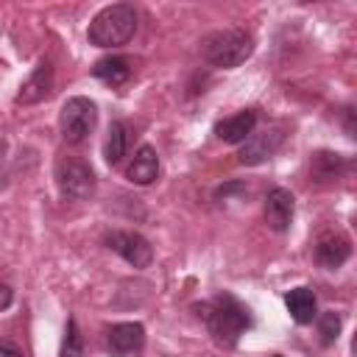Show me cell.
Wrapping results in <instances>:
<instances>
[{"mask_svg":"<svg viewBox=\"0 0 357 357\" xmlns=\"http://www.w3.org/2000/svg\"><path fill=\"white\" fill-rule=\"evenodd\" d=\"M195 315L206 324L212 340L223 349H234L240 337L251 329V310L231 293H218L209 301H201L192 307Z\"/></svg>","mask_w":357,"mask_h":357,"instance_id":"6da1fadb","label":"cell"},{"mask_svg":"<svg viewBox=\"0 0 357 357\" xmlns=\"http://www.w3.org/2000/svg\"><path fill=\"white\" fill-rule=\"evenodd\" d=\"M137 31V11L128 3H112L106 8H100L89 28H86V39L95 47H120L126 45Z\"/></svg>","mask_w":357,"mask_h":357,"instance_id":"7a4b0ae2","label":"cell"},{"mask_svg":"<svg viewBox=\"0 0 357 357\" xmlns=\"http://www.w3.org/2000/svg\"><path fill=\"white\" fill-rule=\"evenodd\" d=\"M251 53H254V36L248 31H243V28L212 31V33H206L201 39V56L212 67L234 70L245 59H251Z\"/></svg>","mask_w":357,"mask_h":357,"instance_id":"3957f363","label":"cell"},{"mask_svg":"<svg viewBox=\"0 0 357 357\" xmlns=\"http://www.w3.org/2000/svg\"><path fill=\"white\" fill-rule=\"evenodd\" d=\"M95 123H98V106H95V100H89L84 95H75V98H70L61 106L59 128H61V137H64L67 145L84 142L92 134Z\"/></svg>","mask_w":357,"mask_h":357,"instance_id":"277c9868","label":"cell"},{"mask_svg":"<svg viewBox=\"0 0 357 357\" xmlns=\"http://www.w3.org/2000/svg\"><path fill=\"white\" fill-rule=\"evenodd\" d=\"M56 187L70 201H84L95 192V173L78 156H61L56 162Z\"/></svg>","mask_w":357,"mask_h":357,"instance_id":"5b68a950","label":"cell"},{"mask_svg":"<svg viewBox=\"0 0 357 357\" xmlns=\"http://www.w3.org/2000/svg\"><path fill=\"white\" fill-rule=\"evenodd\" d=\"M103 243H106V248H112L114 254H120L137 271H142V268H148L153 262L151 243L142 234H137V231H120V229H114V231H109L103 237Z\"/></svg>","mask_w":357,"mask_h":357,"instance_id":"8992f818","label":"cell"},{"mask_svg":"<svg viewBox=\"0 0 357 357\" xmlns=\"http://www.w3.org/2000/svg\"><path fill=\"white\" fill-rule=\"evenodd\" d=\"M106 346L112 357H139L145 349V326L139 321L112 324L106 332Z\"/></svg>","mask_w":357,"mask_h":357,"instance_id":"52a82bcc","label":"cell"},{"mask_svg":"<svg viewBox=\"0 0 357 357\" xmlns=\"http://www.w3.org/2000/svg\"><path fill=\"white\" fill-rule=\"evenodd\" d=\"M282 142H284V131H282V128H262V131H254V134L243 142L237 159H240V165H248V167L262 165V162H268V159L279 151Z\"/></svg>","mask_w":357,"mask_h":357,"instance_id":"ba28073f","label":"cell"},{"mask_svg":"<svg viewBox=\"0 0 357 357\" xmlns=\"http://www.w3.org/2000/svg\"><path fill=\"white\" fill-rule=\"evenodd\" d=\"M293 212H296V198H293L290 190H284V187L268 190L265 206H262V215H265L268 229L284 234V231L290 229V223H293Z\"/></svg>","mask_w":357,"mask_h":357,"instance_id":"9c48e42d","label":"cell"},{"mask_svg":"<svg viewBox=\"0 0 357 357\" xmlns=\"http://www.w3.org/2000/svg\"><path fill=\"white\" fill-rule=\"evenodd\" d=\"M315 262L326 271L340 268L351 257V240L343 231H321L315 240Z\"/></svg>","mask_w":357,"mask_h":357,"instance_id":"30bf717a","label":"cell"},{"mask_svg":"<svg viewBox=\"0 0 357 357\" xmlns=\"http://www.w3.org/2000/svg\"><path fill=\"white\" fill-rule=\"evenodd\" d=\"M50 92H53V64H50V61H39V64L33 67V73L20 84L17 103L33 106V103L45 100Z\"/></svg>","mask_w":357,"mask_h":357,"instance_id":"8fae6325","label":"cell"},{"mask_svg":"<svg viewBox=\"0 0 357 357\" xmlns=\"http://www.w3.org/2000/svg\"><path fill=\"white\" fill-rule=\"evenodd\" d=\"M257 128V112L254 109H243L231 117H223L215 123V137L220 142H229V145H240L245 142Z\"/></svg>","mask_w":357,"mask_h":357,"instance_id":"7c38bea8","label":"cell"},{"mask_svg":"<svg viewBox=\"0 0 357 357\" xmlns=\"http://www.w3.org/2000/svg\"><path fill=\"white\" fill-rule=\"evenodd\" d=\"M349 167H351V162L335 151H315L310 159V173L318 184H332V181L343 178L349 173Z\"/></svg>","mask_w":357,"mask_h":357,"instance_id":"4fadbf2b","label":"cell"},{"mask_svg":"<svg viewBox=\"0 0 357 357\" xmlns=\"http://www.w3.org/2000/svg\"><path fill=\"white\" fill-rule=\"evenodd\" d=\"M126 176H128L131 184H139V187L153 184L156 176H159V156H156V151H153L151 145H139L137 153H134L131 162H128Z\"/></svg>","mask_w":357,"mask_h":357,"instance_id":"5bb4252c","label":"cell"},{"mask_svg":"<svg viewBox=\"0 0 357 357\" xmlns=\"http://www.w3.org/2000/svg\"><path fill=\"white\" fill-rule=\"evenodd\" d=\"M284 307H287L290 318L296 324H301V326L312 324L315 315H318V298H315V293L310 287H293V290H287L284 293Z\"/></svg>","mask_w":357,"mask_h":357,"instance_id":"9a60e30c","label":"cell"},{"mask_svg":"<svg viewBox=\"0 0 357 357\" xmlns=\"http://www.w3.org/2000/svg\"><path fill=\"white\" fill-rule=\"evenodd\" d=\"M92 75L109 86H123L131 78V61L123 56H106L92 64Z\"/></svg>","mask_w":357,"mask_h":357,"instance_id":"2e32d148","label":"cell"},{"mask_svg":"<svg viewBox=\"0 0 357 357\" xmlns=\"http://www.w3.org/2000/svg\"><path fill=\"white\" fill-rule=\"evenodd\" d=\"M128 151V126L123 120H114L109 126V134H106V142H103V159L109 165H117Z\"/></svg>","mask_w":357,"mask_h":357,"instance_id":"e0dca14e","label":"cell"},{"mask_svg":"<svg viewBox=\"0 0 357 357\" xmlns=\"http://www.w3.org/2000/svg\"><path fill=\"white\" fill-rule=\"evenodd\" d=\"M59 357H84V337H81L78 321L73 315L67 318L64 337H61V346H59Z\"/></svg>","mask_w":357,"mask_h":357,"instance_id":"ac0fdd59","label":"cell"},{"mask_svg":"<svg viewBox=\"0 0 357 357\" xmlns=\"http://www.w3.org/2000/svg\"><path fill=\"white\" fill-rule=\"evenodd\" d=\"M315 321H318V335H321V343H324V346H332V343L337 340L340 329H343L340 315H337L335 310H326V312L315 315Z\"/></svg>","mask_w":357,"mask_h":357,"instance_id":"d6986e66","label":"cell"},{"mask_svg":"<svg viewBox=\"0 0 357 357\" xmlns=\"http://www.w3.org/2000/svg\"><path fill=\"white\" fill-rule=\"evenodd\" d=\"M0 357H25L22 354V349L17 346V343H11V340H0Z\"/></svg>","mask_w":357,"mask_h":357,"instance_id":"ffe728a7","label":"cell"},{"mask_svg":"<svg viewBox=\"0 0 357 357\" xmlns=\"http://www.w3.org/2000/svg\"><path fill=\"white\" fill-rule=\"evenodd\" d=\"M11 301H14V290L6 282H0V310H8Z\"/></svg>","mask_w":357,"mask_h":357,"instance_id":"44dd1931","label":"cell"},{"mask_svg":"<svg viewBox=\"0 0 357 357\" xmlns=\"http://www.w3.org/2000/svg\"><path fill=\"white\" fill-rule=\"evenodd\" d=\"M343 126H346V134L354 137V109L351 106H346V123Z\"/></svg>","mask_w":357,"mask_h":357,"instance_id":"7402d4cb","label":"cell"},{"mask_svg":"<svg viewBox=\"0 0 357 357\" xmlns=\"http://www.w3.org/2000/svg\"><path fill=\"white\" fill-rule=\"evenodd\" d=\"M6 151H8V142H6V137H0V167L6 162Z\"/></svg>","mask_w":357,"mask_h":357,"instance_id":"603a6c76","label":"cell"},{"mask_svg":"<svg viewBox=\"0 0 357 357\" xmlns=\"http://www.w3.org/2000/svg\"><path fill=\"white\" fill-rule=\"evenodd\" d=\"M271 357H282V354H271Z\"/></svg>","mask_w":357,"mask_h":357,"instance_id":"cb8c5ba5","label":"cell"}]
</instances>
